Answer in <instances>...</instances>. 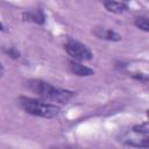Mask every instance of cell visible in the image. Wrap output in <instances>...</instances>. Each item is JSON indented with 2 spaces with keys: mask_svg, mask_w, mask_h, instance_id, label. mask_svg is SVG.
<instances>
[{
  "mask_svg": "<svg viewBox=\"0 0 149 149\" xmlns=\"http://www.w3.org/2000/svg\"><path fill=\"white\" fill-rule=\"evenodd\" d=\"M6 52H7L8 55H10L12 57H14V58H17V57H20V54H19L16 50H14V49H9V50H6Z\"/></svg>",
  "mask_w": 149,
  "mask_h": 149,
  "instance_id": "10",
  "label": "cell"
},
{
  "mask_svg": "<svg viewBox=\"0 0 149 149\" xmlns=\"http://www.w3.org/2000/svg\"><path fill=\"white\" fill-rule=\"evenodd\" d=\"M69 64H70V69H71L72 73L77 74L79 77H90L94 73L91 68H88L86 65H83L78 61H71Z\"/></svg>",
  "mask_w": 149,
  "mask_h": 149,
  "instance_id": "4",
  "label": "cell"
},
{
  "mask_svg": "<svg viewBox=\"0 0 149 149\" xmlns=\"http://www.w3.org/2000/svg\"><path fill=\"white\" fill-rule=\"evenodd\" d=\"M3 73H5V69H3V66H2V64L0 63V78L3 76Z\"/></svg>",
  "mask_w": 149,
  "mask_h": 149,
  "instance_id": "11",
  "label": "cell"
},
{
  "mask_svg": "<svg viewBox=\"0 0 149 149\" xmlns=\"http://www.w3.org/2000/svg\"><path fill=\"white\" fill-rule=\"evenodd\" d=\"M94 35L98 38L107 40V41H120L121 40V36L118 33H115L114 30H112V29H105V28H101V27L95 28Z\"/></svg>",
  "mask_w": 149,
  "mask_h": 149,
  "instance_id": "5",
  "label": "cell"
},
{
  "mask_svg": "<svg viewBox=\"0 0 149 149\" xmlns=\"http://www.w3.org/2000/svg\"><path fill=\"white\" fill-rule=\"evenodd\" d=\"M135 26H136L137 28H140V29L144 30V31H148V30H149V24H148V17H147L146 15L136 17V20H135Z\"/></svg>",
  "mask_w": 149,
  "mask_h": 149,
  "instance_id": "9",
  "label": "cell"
},
{
  "mask_svg": "<svg viewBox=\"0 0 149 149\" xmlns=\"http://www.w3.org/2000/svg\"><path fill=\"white\" fill-rule=\"evenodd\" d=\"M3 28H5V27H3V24H2V22L0 21V30H3Z\"/></svg>",
  "mask_w": 149,
  "mask_h": 149,
  "instance_id": "12",
  "label": "cell"
},
{
  "mask_svg": "<svg viewBox=\"0 0 149 149\" xmlns=\"http://www.w3.org/2000/svg\"><path fill=\"white\" fill-rule=\"evenodd\" d=\"M104 6L108 12L114 13V14H122L128 9L127 5H125L123 2L114 1V0H105Z\"/></svg>",
  "mask_w": 149,
  "mask_h": 149,
  "instance_id": "6",
  "label": "cell"
},
{
  "mask_svg": "<svg viewBox=\"0 0 149 149\" xmlns=\"http://www.w3.org/2000/svg\"><path fill=\"white\" fill-rule=\"evenodd\" d=\"M65 51L68 52L69 56H71L74 61H90L92 58V51L83 43L74 41V40H69L65 45H64Z\"/></svg>",
  "mask_w": 149,
  "mask_h": 149,
  "instance_id": "3",
  "label": "cell"
},
{
  "mask_svg": "<svg viewBox=\"0 0 149 149\" xmlns=\"http://www.w3.org/2000/svg\"><path fill=\"white\" fill-rule=\"evenodd\" d=\"M17 105L28 114L44 119H54L61 113L58 106L28 97H20L17 99Z\"/></svg>",
  "mask_w": 149,
  "mask_h": 149,
  "instance_id": "2",
  "label": "cell"
},
{
  "mask_svg": "<svg viewBox=\"0 0 149 149\" xmlns=\"http://www.w3.org/2000/svg\"><path fill=\"white\" fill-rule=\"evenodd\" d=\"M125 1H129V0H125Z\"/></svg>",
  "mask_w": 149,
  "mask_h": 149,
  "instance_id": "13",
  "label": "cell"
},
{
  "mask_svg": "<svg viewBox=\"0 0 149 149\" xmlns=\"http://www.w3.org/2000/svg\"><path fill=\"white\" fill-rule=\"evenodd\" d=\"M133 132L135 134H140V135H143L144 137H148L149 135V127H148V123L144 122L142 125H137V126H134L133 127Z\"/></svg>",
  "mask_w": 149,
  "mask_h": 149,
  "instance_id": "8",
  "label": "cell"
},
{
  "mask_svg": "<svg viewBox=\"0 0 149 149\" xmlns=\"http://www.w3.org/2000/svg\"><path fill=\"white\" fill-rule=\"evenodd\" d=\"M27 87L34 92L35 94H37L38 97L45 99V100H50L54 102H58L62 105L68 104L72 98H73V92L65 90V88H61V87H56L54 85H51L48 81L41 80V79H30L27 81Z\"/></svg>",
  "mask_w": 149,
  "mask_h": 149,
  "instance_id": "1",
  "label": "cell"
},
{
  "mask_svg": "<svg viewBox=\"0 0 149 149\" xmlns=\"http://www.w3.org/2000/svg\"><path fill=\"white\" fill-rule=\"evenodd\" d=\"M23 17H24V20L33 21V22L40 23V24L44 23V20H45L43 12L40 10V9H34V10H30V12H28V13H24V14H23Z\"/></svg>",
  "mask_w": 149,
  "mask_h": 149,
  "instance_id": "7",
  "label": "cell"
}]
</instances>
